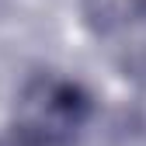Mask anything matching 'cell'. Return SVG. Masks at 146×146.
Segmentation results:
<instances>
[{"mask_svg":"<svg viewBox=\"0 0 146 146\" xmlns=\"http://www.w3.org/2000/svg\"><path fill=\"white\" fill-rule=\"evenodd\" d=\"M90 21L101 28H122L146 11V0H84Z\"/></svg>","mask_w":146,"mask_h":146,"instance_id":"2","label":"cell"},{"mask_svg":"<svg viewBox=\"0 0 146 146\" xmlns=\"http://www.w3.org/2000/svg\"><path fill=\"white\" fill-rule=\"evenodd\" d=\"M21 136L52 146L73 136V129L80 125V98L73 94V87L56 84V80H42L31 84L21 98Z\"/></svg>","mask_w":146,"mask_h":146,"instance_id":"1","label":"cell"}]
</instances>
